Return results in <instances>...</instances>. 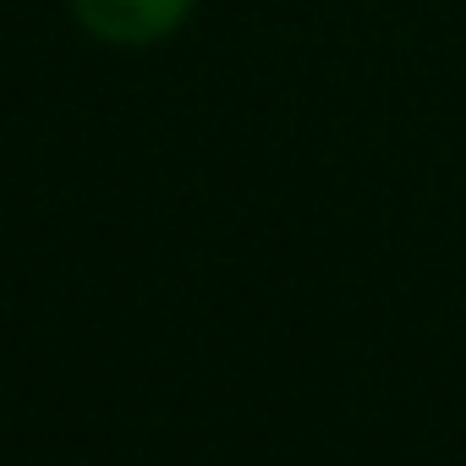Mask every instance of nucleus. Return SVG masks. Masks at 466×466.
<instances>
[{"mask_svg": "<svg viewBox=\"0 0 466 466\" xmlns=\"http://www.w3.org/2000/svg\"><path fill=\"white\" fill-rule=\"evenodd\" d=\"M203 0H66L83 39L105 50H159L198 17Z\"/></svg>", "mask_w": 466, "mask_h": 466, "instance_id": "obj_1", "label": "nucleus"}]
</instances>
